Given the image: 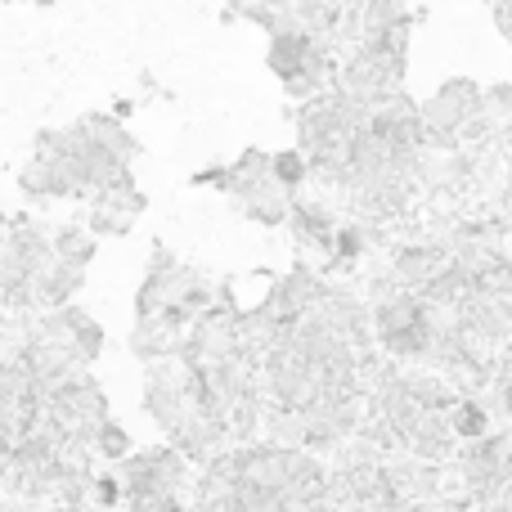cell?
<instances>
[{
    "mask_svg": "<svg viewBox=\"0 0 512 512\" xmlns=\"http://www.w3.org/2000/svg\"><path fill=\"white\" fill-rule=\"evenodd\" d=\"M454 432L459 436H486V409L463 405L459 414H454Z\"/></svg>",
    "mask_w": 512,
    "mask_h": 512,
    "instance_id": "obj_1",
    "label": "cell"
}]
</instances>
